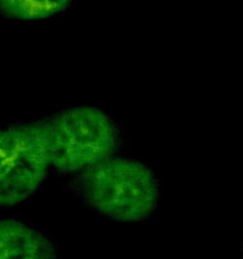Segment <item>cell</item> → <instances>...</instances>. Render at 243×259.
<instances>
[{
	"label": "cell",
	"instance_id": "cell-1",
	"mask_svg": "<svg viewBox=\"0 0 243 259\" xmlns=\"http://www.w3.org/2000/svg\"><path fill=\"white\" fill-rule=\"evenodd\" d=\"M70 189L91 210L122 224L147 220L161 199L156 172L116 154L72 175Z\"/></svg>",
	"mask_w": 243,
	"mask_h": 259
},
{
	"label": "cell",
	"instance_id": "cell-2",
	"mask_svg": "<svg viewBox=\"0 0 243 259\" xmlns=\"http://www.w3.org/2000/svg\"><path fill=\"white\" fill-rule=\"evenodd\" d=\"M51 169L76 175L115 156L124 137L118 124L101 109L76 105L42 119Z\"/></svg>",
	"mask_w": 243,
	"mask_h": 259
},
{
	"label": "cell",
	"instance_id": "cell-3",
	"mask_svg": "<svg viewBox=\"0 0 243 259\" xmlns=\"http://www.w3.org/2000/svg\"><path fill=\"white\" fill-rule=\"evenodd\" d=\"M50 169L42 119L0 126V207L28 201Z\"/></svg>",
	"mask_w": 243,
	"mask_h": 259
},
{
	"label": "cell",
	"instance_id": "cell-4",
	"mask_svg": "<svg viewBox=\"0 0 243 259\" xmlns=\"http://www.w3.org/2000/svg\"><path fill=\"white\" fill-rule=\"evenodd\" d=\"M48 235L14 218H0V259H58Z\"/></svg>",
	"mask_w": 243,
	"mask_h": 259
},
{
	"label": "cell",
	"instance_id": "cell-5",
	"mask_svg": "<svg viewBox=\"0 0 243 259\" xmlns=\"http://www.w3.org/2000/svg\"><path fill=\"white\" fill-rule=\"evenodd\" d=\"M73 0H0V15L17 22H39L65 12Z\"/></svg>",
	"mask_w": 243,
	"mask_h": 259
},
{
	"label": "cell",
	"instance_id": "cell-6",
	"mask_svg": "<svg viewBox=\"0 0 243 259\" xmlns=\"http://www.w3.org/2000/svg\"><path fill=\"white\" fill-rule=\"evenodd\" d=\"M239 259H243V243L239 248Z\"/></svg>",
	"mask_w": 243,
	"mask_h": 259
}]
</instances>
